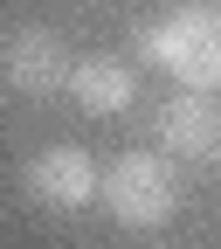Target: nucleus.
<instances>
[{"mask_svg":"<svg viewBox=\"0 0 221 249\" xmlns=\"http://www.w3.org/2000/svg\"><path fill=\"white\" fill-rule=\"evenodd\" d=\"M138 55L187 90H221V14L214 7H173L138 35Z\"/></svg>","mask_w":221,"mask_h":249,"instance_id":"f257e3e1","label":"nucleus"},{"mask_svg":"<svg viewBox=\"0 0 221 249\" xmlns=\"http://www.w3.org/2000/svg\"><path fill=\"white\" fill-rule=\"evenodd\" d=\"M180 173H173V152H124V160L104 166L97 187V208L111 214L118 229H159L180 214Z\"/></svg>","mask_w":221,"mask_h":249,"instance_id":"f03ea898","label":"nucleus"},{"mask_svg":"<svg viewBox=\"0 0 221 249\" xmlns=\"http://www.w3.org/2000/svg\"><path fill=\"white\" fill-rule=\"evenodd\" d=\"M69 70H76V55L69 42L55 35V28L42 21H28L7 35V49H0V76H7V90H21V97H55V90H69Z\"/></svg>","mask_w":221,"mask_h":249,"instance_id":"7ed1b4c3","label":"nucleus"},{"mask_svg":"<svg viewBox=\"0 0 221 249\" xmlns=\"http://www.w3.org/2000/svg\"><path fill=\"white\" fill-rule=\"evenodd\" d=\"M97 187H104V166L90 160L83 145H42L35 160H28V201H42V208H55V214L90 208Z\"/></svg>","mask_w":221,"mask_h":249,"instance_id":"20e7f679","label":"nucleus"},{"mask_svg":"<svg viewBox=\"0 0 221 249\" xmlns=\"http://www.w3.org/2000/svg\"><path fill=\"white\" fill-rule=\"evenodd\" d=\"M159 145L173 160H214L221 152V104L214 90H180L159 104Z\"/></svg>","mask_w":221,"mask_h":249,"instance_id":"39448f33","label":"nucleus"},{"mask_svg":"<svg viewBox=\"0 0 221 249\" xmlns=\"http://www.w3.org/2000/svg\"><path fill=\"white\" fill-rule=\"evenodd\" d=\"M132 62H118V55H76V70H69V97L90 111V118H118V111H132Z\"/></svg>","mask_w":221,"mask_h":249,"instance_id":"423d86ee","label":"nucleus"},{"mask_svg":"<svg viewBox=\"0 0 221 249\" xmlns=\"http://www.w3.org/2000/svg\"><path fill=\"white\" fill-rule=\"evenodd\" d=\"M214 160H221V152H214Z\"/></svg>","mask_w":221,"mask_h":249,"instance_id":"0eeeda50","label":"nucleus"}]
</instances>
